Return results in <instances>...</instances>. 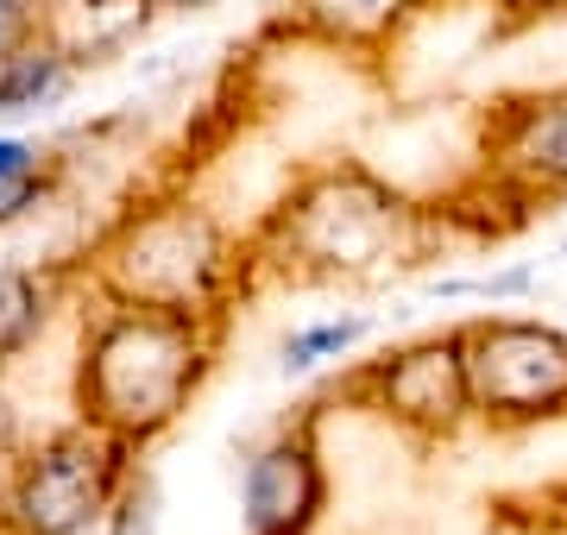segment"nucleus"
I'll return each instance as SVG.
<instances>
[{
	"label": "nucleus",
	"mask_w": 567,
	"mask_h": 535,
	"mask_svg": "<svg viewBox=\"0 0 567 535\" xmlns=\"http://www.w3.org/2000/svg\"><path fill=\"white\" fill-rule=\"evenodd\" d=\"M196 328L183 310H121L82 359V410L114 441H145L177 416L196 385Z\"/></svg>",
	"instance_id": "1"
},
{
	"label": "nucleus",
	"mask_w": 567,
	"mask_h": 535,
	"mask_svg": "<svg viewBox=\"0 0 567 535\" xmlns=\"http://www.w3.org/2000/svg\"><path fill=\"white\" fill-rule=\"evenodd\" d=\"M466 385L486 416H555L567 403V340L536 322H480L461 334Z\"/></svg>",
	"instance_id": "2"
},
{
	"label": "nucleus",
	"mask_w": 567,
	"mask_h": 535,
	"mask_svg": "<svg viewBox=\"0 0 567 535\" xmlns=\"http://www.w3.org/2000/svg\"><path fill=\"white\" fill-rule=\"evenodd\" d=\"M121 473V441L102 434H63L32 460L25 485L13 492V523L20 535H70L89 516H102L107 492Z\"/></svg>",
	"instance_id": "3"
},
{
	"label": "nucleus",
	"mask_w": 567,
	"mask_h": 535,
	"mask_svg": "<svg viewBox=\"0 0 567 535\" xmlns=\"http://www.w3.org/2000/svg\"><path fill=\"white\" fill-rule=\"evenodd\" d=\"M215 271V240L189 214H164L126 240V290L145 296L152 310H183Z\"/></svg>",
	"instance_id": "4"
},
{
	"label": "nucleus",
	"mask_w": 567,
	"mask_h": 535,
	"mask_svg": "<svg viewBox=\"0 0 567 535\" xmlns=\"http://www.w3.org/2000/svg\"><path fill=\"white\" fill-rule=\"evenodd\" d=\"M379 385H385V410L398 416V422H410V429H447V422L461 416V403H473L461 334L398 353Z\"/></svg>",
	"instance_id": "5"
},
{
	"label": "nucleus",
	"mask_w": 567,
	"mask_h": 535,
	"mask_svg": "<svg viewBox=\"0 0 567 535\" xmlns=\"http://www.w3.org/2000/svg\"><path fill=\"white\" fill-rule=\"evenodd\" d=\"M322 504V473L303 441H278L246 473V529L252 535H303Z\"/></svg>",
	"instance_id": "6"
},
{
	"label": "nucleus",
	"mask_w": 567,
	"mask_h": 535,
	"mask_svg": "<svg viewBox=\"0 0 567 535\" xmlns=\"http://www.w3.org/2000/svg\"><path fill=\"white\" fill-rule=\"evenodd\" d=\"M152 0H58L51 7V51L63 57H102L126 44L133 25H145Z\"/></svg>",
	"instance_id": "7"
},
{
	"label": "nucleus",
	"mask_w": 567,
	"mask_h": 535,
	"mask_svg": "<svg viewBox=\"0 0 567 535\" xmlns=\"http://www.w3.org/2000/svg\"><path fill=\"white\" fill-rule=\"evenodd\" d=\"M511 165L524 170L529 183L543 189H567V107H548L524 126V139L511 151Z\"/></svg>",
	"instance_id": "8"
},
{
	"label": "nucleus",
	"mask_w": 567,
	"mask_h": 535,
	"mask_svg": "<svg viewBox=\"0 0 567 535\" xmlns=\"http://www.w3.org/2000/svg\"><path fill=\"white\" fill-rule=\"evenodd\" d=\"M63 83V51H7L0 57V114L39 107Z\"/></svg>",
	"instance_id": "9"
},
{
	"label": "nucleus",
	"mask_w": 567,
	"mask_h": 535,
	"mask_svg": "<svg viewBox=\"0 0 567 535\" xmlns=\"http://www.w3.org/2000/svg\"><path fill=\"white\" fill-rule=\"evenodd\" d=\"M39 284L32 277H20V271H0V353H13L32 340V328H39Z\"/></svg>",
	"instance_id": "10"
},
{
	"label": "nucleus",
	"mask_w": 567,
	"mask_h": 535,
	"mask_svg": "<svg viewBox=\"0 0 567 535\" xmlns=\"http://www.w3.org/2000/svg\"><path fill=\"white\" fill-rule=\"evenodd\" d=\"M316 25H328V32H379V25L398 13V7H410V0H297Z\"/></svg>",
	"instance_id": "11"
},
{
	"label": "nucleus",
	"mask_w": 567,
	"mask_h": 535,
	"mask_svg": "<svg viewBox=\"0 0 567 535\" xmlns=\"http://www.w3.org/2000/svg\"><path fill=\"white\" fill-rule=\"evenodd\" d=\"M347 340H360V322H328V328L297 334V340L284 347V359H290V366H309V359H322V353H341Z\"/></svg>",
	"instance_id": "12"
},
{
	"label": "nucleus",
	"mask_w": 567,
	"mask_h": 535,
	"mask_svg": "<svg viewBox=\"0 0 567 535\" xmlns=\"http://www.w3.org/2000/svg\"><path fill=\"white\" fill-rule=\"evenodd\" d=\"M32 196H39V177H32V165H25V170H7V177H0V221H13V214L32 202Z\"/></svg>",
	"instance_id": "13"
},
{
	"label": "nucleus",
	"mask_w": 567,
	"mask_h": 535,
	"mask_svg": "<svg viewBox=\"0 0 567 535\" xmlns=\"http://www.w3.org/2000/svg\"><path fill=\"white\" fill-rule=\"evenodd\" d=\"M114 535H152V485H133V492H126Z\"/></svg>",
	"instance_id": "14"
},
{
	"label": "nucleus",
	"mask_w": 567,
	"mask_h": 535,
	"mask_svg": "<svg viewBox=\"0 0 567 535\" xmlns=\"http://www.w3.org/2000/svg\"><path fill=\"white\" fill-rule=\"evenodd\" d=\"M20 20H25V7H20V0H0V57L13 51V32H20Z\"/></svg>",
	"instance_id": "15"
},
{
	"label": "nucleus",
	"mask_w": 567,
	"mask_h": 535,
	"mask_svg": "<svg viewBox=\"0 0 567 535\" xmlns=\"http://www.w3.org/2000/svg\"><path fill=\"white\" fill-rule=\"evenodd\" d=\"M25 165H32V145L0 139V177H7V170H25Z\"/></svg>",
	"instance_id": "16"
},
{
	"label": "nucleus",
	"mask_w": 567,
	"mask_h": 535,
	"mask_svg": "<svg viewBox=\"0 0 567 535\" xmlns=\"http://www.w3.org/2000/svg\"><path fill=\"white\" fill-rule=\"evenodd\" d=\"M505 7H517V13H548V7H561V0H505Z\"/></svg>",
	"instance_id": "17"
},
{
	"label": "nucleus",
	"mask_w": 567,
	"mask_h": 535,
	"mask_svg": "<svg viewBox=\"0 0 567 535\" xmlns=\"http://www.w3.org/2000/svg\"><path fill=\"white\" fill-rule=\"evenodd\" d=\"M177 7H196V0H177Z\"/></svg>",
	"instance_id": "18"
}]
</instances>
